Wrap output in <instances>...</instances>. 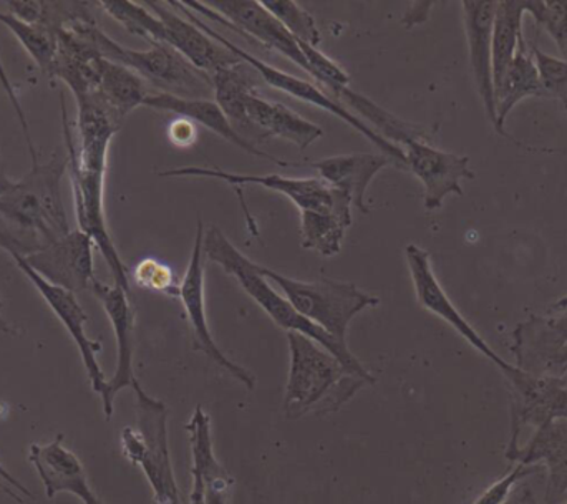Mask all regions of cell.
<instances>
[{"mask_svg":"<svg viewBox=\"0 0 567 504\" xmlns=\"http://www.w3.org/2000/svg\"><path fill=\"white\" fill-rule=\"evenodd\" d=\"M69 158L33 160L32 168L0 196V248L29 257L49 248L72 229L63 206L62 183Z\"/></svg>","mask_w":567,"mask_h":504,"instance_id":"1","label":"cell"},{"mask_svg":"<svg viewBox=\"0 0 567 504\" xmlns=\"http://www.w3.org/2000/svg\"><path fill=\"white\" fill-rule=\"evenodd\" d=\"M203 253L213 263L219 264L225 269L226 274L235 277L239 286L245 289V292L281 327L286 332L302 333L309 337L313 342L319 343L320 347L332 353L350 373L367 380L370 385L377 382L375 377L369 372L365 366L353 356L349 346H342L337 342L329 333L323 332L316 323L307 320L306 317L300 316L292 304L282 296L281 292L271 286L268 279L259 272L258 264L255 260L246 257L245 254L239 251L218 226L212 225L205 232V239H203Z\"/></svg>","mask_w":567,"mask_h":504,"instance_id":"2","label":"cell"},{"mask_svg":"<svg viewBox=\"0 0 567 504\" xmlns=\"http://www.w3.org/2000/svg\"><path fill=\"white\" fill-rule=\"evenodd\" d=\"M290 366L284 416L299 420L310 412H339L367 380L350 373L332 353L302 333L287 332Z\"/></svg>","mask_w":567,"mask_h":504,"instance_id":"3","label":"cell"},{"mask_svg":"<svg viewBox=\"0 0 567 504\" xmlns=\"http://www.w3.org/2000/svg\"><path fill=\"white\" fill-rule=\"evenodd\" d=\"M66 29L82 33L106 60L128 66L162 93L182 99H206L213 93L212 80L196 70L185 56L166 43H152L148 50H133L106 35L95 19L80 20ZM65 30V29H63Z\"/></svg>","mask_w":567,"mask_h":504,"instance_id":"4","label":"cell"},{"mask_svg":"<svg viewBox=\"0 0 567 504\" xmlns=\"http://www.w3.org/2000/svg\"><path fill=\"white\" fill-rule=\"evenodd\" d=\"M133 392L136 395V426L122 430L123 456L142 470L156 504H182L169 455L168 407L148 395L142 383Z\"/></svg>","mask_w":567,"mask_h":504,"instance_id":"5","label":"cell"},{"mask_svg":"<svg viewBox=\"0 0 567 504\" xmlns=\"http://www.w3.org/2000/svg\"><path fill=\"white\" fill-rule=\"evenodd\" d=\"M259 272L275 284L293 309L310 322L347 346V330L353 317L379 306L380 299L355 284L340 280H297L258 264Z\"/></svg>","mask_w":567,"mask_h":504,"instance_id":"6","label":"cell"},{"mask_svg":"<svg viewBox=\"0 0 567 504\" xmlns=\"http://www.w3.org/2000/svg\"><path fill=\"white\" fill-rule=\"evenodd\" d=\"M169 7L178 10L179 13L186 17V19L192 20L193 23L199 27L203 32L208 33L215 42H218L219 45L228 49L229 52L235 53L243 63H246L248 66H252L256 72L261 75V79L265 80L268 85H271L272 89L281 90V92L287 93V95L293 96V99L300 100V102L310 103V105L317 106V109L326 110L330 115L337 116V119L346 122L347 125L352 126L353 130L360 133V135L365 136L372 145L379 146L380 152L383 155L389 156L390 160H393L395 166L399 168L405 169V155H403V150L400 146L393 145L389 140L383 138L382 135H379L377 130H373L372 126L367 125L365 122L359 119V116L353 115L349 109L340 105L337 100L330 99L329 95L322 92V90L317 89L313 83L306 82V80L297 79V76L290 75V73L284 72V70L276 69V66L269 65V63L262 62L258 56L251 55V53L246 52L241 47L233 43L231 40L226 39L223 33H219L218 30L213 29L212 25L205 23V20L199 19L198 13L189 10L188 7L183 2H175V0H169Z\"/></svg>","mask_w":567,"mask_h":504,"instance_id":"7","label":"cell"},{"mask_svg":"<svg viewBox=\"0 0 567 504\" xmlns=\"http://www.w3.org/2000/svg\"><path fill=\"white\" fill-rule=\"evenodd\" d=\"M72 176L73 202H75L76 223L80 232L85 233L109 264L115 286L130 294V276L115 243L106 228L105 218V160H79L73 148V136L69 126L63 128Z\"/></svg>","mask_w":567,"mask_h":504,"instance_id":"8","label":"cell"},{"mask_svg":"<svg viewBox=\"0 0 567 504\" xmlns=\"http://www.w3.org/2000/svg\"><path fill=\"white\" fill-rule=\"evenodd\" d=\"M165 178H213L228 183L243 198L245 186H262L271 192L287 196L300 212H337L352 209V202L346 193L333 189L320 178H287L281 175H243L225 172L221 168H202V166H183L159 173Z\"/></svg>","mask_w":567,"mask_h":504,"instance_id":"9","label":"cell"},{"mask_svg":"<svg viewBox=\"0 0 567 504\" xmlns=\"http://www.w3.org/2000/svg\"><path fill=\"white\" fill-rule=\"evenodd\" d=\"M193 12L202 13L206 19L221 25L231 27L235 32L258 40L266 49L275 50L296 63L300 69L309 72L302 50L296 37L262 6V2L252 0H223V2L199 3L183 2Z\"/></svg>","mask_w":567,"mask_h":504,"instance_id":"10","label":"cell"},{"mask_svg":"<svg viewBox=\"0 0 567 504\" xmlns=\"http://www.w3.org/2000/svg\"><path fill=\"white\" fill-rule=\"evenodd\" d=\"M512 352L522 372L539 379L567 373V310L532 316L513 330Z\"/></svg>","mask_w":567,"mask_h":504,"instance_id":"11","label":"cell"},{"mask_svg":"<svg viewBox=\"0 0 567 504\" xmlns=\"http://www.w3.org/2000/svg\"><path fill=\"white\" fill-rule=\"evenodd\" d=\"M405 259L409 264L410 276H412L413 287H415L416 300L423 309L432 312L433 316L445 320L455 332H458L473 349L478 350L489 362L495 363L506 380H512L518 373V367L506 362L492 349L488 342L476 332L475 327L463 317V313L456 309L455 304L450 299L449 294L443 289L442 284L436 279L435 270L432 266V257L425 249L419 245H409L405 248Z\"/></svg>","mask_w":567,"mask_h":504,"instance_id":"12","label":"cell"},{"mask_svg":"<svg viewBox=\"0 0 567 504\" xmlns=\"http://www.w3.org/2000/svg\"><path fill=\"white\" fill-rule=\"evenodd\" d=\"M203 239H205V225L198 222L195 243H193L192 257H189L188 269L179 282V300L185 307L188 316L189 329L193 333V347L205 353L216 366L225 369L233 379L241 382L246 389L255 390L256 377L245 367L229 359L218 342L213 337L212 329L206 319L205 307V253H203Z\"/></svg>","mask_w":567,"mask_h":504,"instance_id":"13","label":"cell"},{"mask_svg":"<svg viewBox=\"0 0 567 504\" xmlns=\"http://www.w3.org/2000/svg\"><path fill=\"white\" fill-rule=\"evenodd\" d=\"M402 150L405 169L413 173L425 189L423 203L426 212L442 208L446 196H463V179H475V173L470 169L468 156L443 152L422 140H413Z\"/></svg>","mask_w":567,"mask_h":504,"instance_id":"14","label":"cell"},{"mask_svg":"<svg viewBox=\"0 0 567 504\" xmlns=\"http://www.w3.org/2000/svg\"><path fill=\"white\" fill-rule=\"evenodd\" d=\"M93 296L100 300L116 340V369L112 379L106 382V390L103 393V413L106 420L113 416V403L115 397L125 389L135 390L140 385L133 367V356H135V342H133V332H135V312H133L130 294H126L122 287L109 286V284L95 280L92 286Z\"/></svg>","mask_w":567,"mask_h":504,"instance_id":"15","label":"cell"},{"mask_svg":"<svg viewBox=\"0 0 567 504\" xmlns=\"http://www.w3.org/2000/svg\"><path fill=\"white\" fill-rule=\"evenodd\" d=\"M93 246L95 243L76 229L52 243L49 248L22 259L52 286L72 294L83 292L92 290L95 280H99L93 269Z\"/></svg>","mask_w":567,"mask_h":504,"instance_id":"16","label":"cell"},{"mask_svg":"<svg viewBox=\"0 0 567 504\" xmlns=\"http://www.w3.org/2000/svg\"><path fill=\"white\" fill-rule=\"evenodd\" d=\"M12 259L16 260V266L22 270L23 276L35 287L37 292L43 297L47 306L59 317L60 322L65 327L66 332L70 333L75 346L79 347L83 367H85L86 376H89L90 383H92V389L95 390V393H99L100 397H103L109 380L105 379V373H103L99 359H96L102 347H100L99 342H95V340L86 336L85 326L86 322H89V316H86L83 307L80 306L75 294L47 282V280L40 277L22 257H12Z\"/></svg>","mask_w":567,"mask_h":504,"instance_id":"17","label":"cell"},{"mask_svg":"<svg viewBox=\"0 0 567 504\" xmlns=\"http://www.w3.org/2000/svg\"><path fill=\"white\" fill-rule=\"evenodd\" d=\"M146 7L165 25V43L185 56L196 70L212 76L219 70L241 65V60L203 32L196 23L179 16L168 2H146Z\"/></svg>","mask_w":567,"mask_h":504,"instance_id":"18","label":"cell"},{"mask_svg":"<svg viewBox=\"0 0 567 504\" xmlns=\"http://www.w3.org/2000/svg\"><path fill=\"white\" fill-rule=\"evenodd\" d=\"M506 459L515 465L543 463L548 470L545 503L558 504L567 495V419L539 426L525 446H519L518 439H509Z\"/></svg>","mask_w":567,"mask_h":504,"instance_id":"19","label":"cell"},{"mask_svg":"<svg viewBox=\"0 0 567 504\" xmlns=\"http://www.w3.org/2000/svg\"><path fill=\"white\" fill-rule=\"evenodd\" d=\"M498 2H462L463 23L468 40L470 65L486 116L496 130V95L493 82V23Z\"/></svg>","mask_w":567,"mask_h":504,"instance_id":"20","label":"cell"},{"mask_svg":"<svg viewBox=\"0 0 567 504\" xmlns=\"http://www.w3.org/2000/svg\"><path fill=\"white\" fill-rule=\"evenodd\" d=\"M512 435L523 426H539L551 420L567 419V387L558 379H539L518 370L512 380Z\"/></svg>","mask_w":567,"mask_h":504,"instance_id":"21","label":"cell"},{"mask_svg":"<svg viewBox=\"0 0 567 504\" xmlns=\"http://www.w3.org/2000/svg\"><path fill=\"white\" fill-rule=\"evenodd\" d=\"M29 462L45 488L47 498L53 500L59 493H70L82 500L83 504H102L90 486L82 462L63 446V435H56L47 445L32 443Z\"/></svg>","mask_w":567,"mask_h":504,"instance_id":"22","label":"cell"},{"mask_svg":"<svg viewBox=\"0 0 567 504\" xmlns=\"http://www.w3.org/2000/svg\"><path fill=\"white\" fill-rule=\"evenodd\" d=\"M145 106L159 112L175 113L182 119L192 120L193 123H199L205 128L212 130L216 135L221 136L226 142L231 145L238 146L243 152L256 156L259 160L275 163L278 166H296L297 163L286 162V160L276 158L271 153L265 152L259 148L255 143L248 142L243 138L235 126L229 122L228 116L225 115L218 103L212 102L206 99H182V96L169 95V93H156L150 95L145 100Z\"/></svg>","mask_w":567,"mask_h":504,"instance_id":"23","label":"cell"},{"mask_svg":"<svg viewBox=\"0 0 567 504\" xmlns=\"http://www.w3.org/2000/svg\"><path fill=\"white\" fill-rule=\"evenodd\" d=\"M389 165H395L389 156L352 153V155L317 160V162L310 163V168L316 169L319 178L327 185L346 193L352 202V206H355L362 215H370V206L367 205V189L372 179Z\"/></svg>","mask_w":567,"mask_h":504,"instance_id":"24","label":"cell"},{"mask_svg":"<svg viewBox=\"0 0 567 504\" xmlns=\"http://www.w3.org/2000/svg\"><path fill=\"white\" fill-rule=\"evenodd\" d=\"M103 60L105 56L100 55L99 50L82 33L70 29L60 30L59 49L49 75L62 80L72 90L75 100L82 99L93 95L99 89Z\"/></svg>","mask_w":567,"mask_h":504,"instance_id":"25","label":"cell"},{"mask_svg":"<svg viewBox=\"0 0 567 504\" xmlns=\"http://www.w3.org/2000/svg\"><path fill=\"white\" fill-rule=\"evenodd\" d=\"M246 113L261 142L268 138H282L299 146L303 152L307 146L323 136V130L319 125L287 109L282 103L262 99L258 92L251 93L246 100Z\"/></svg>","mask_w":567,"mask_h":504,"instance_id":"26","label":"cell"},{"mask_svg":"<svg viewBox=\"0 0 567 504\" xmlns=\"http://www.w3.org/2000/svg\"><path fill=\"white\" fill-rule=\"evenodd\" d=\"M186 430H188L189 443H192V470H195L202 476L203 486H205V503L229 504L235 480L216 459L215 446H213L212 420L202 407H196Z\"/></svg>","mask_w":567,"mask_h":504,"instance_id":"27","label":"cell"},{"mask_svg":"<svg viewBox=\"0 0 567 504\" xmlns=\"http://www.w3.org/2000/svg\"><path fill=\"white\" fill-rule=\"evenodd\" d=\"M535 96L548 99V93L543 86L542 76H539L538 66H536L529 43L523 39L518 52H516L515 62L506 73L505 82H503L502 89L496 92V132L512 140V142L518 143V140L512 138L506 133V119L519 102L526 99H535Z\"/></svg>","mask_w":567,"mask_h":504,"instance_id":"28","label":"cell"},{"mask_svg":"<svg viewBox=\"0 0 567 504\" xmlns=\"http://www.w3.org/2000/svg\"><path fill=\"white\" fill-rule=\"evenodd\" d=\"M246 66H248L246 63H241V65L219 70V72L213 73L209 80H212L216 103L228 116L236 132L248 142H251V138L261 142L248 113H246V100L251 93L258 92V85Z\"/></svg>","mask_w":567,"mask_h":504,"instance_id":"29","label":"cell"},{"mask_svg":"<svg viewBox=\"0 0 567 504\" xmlns=\"http://www.w3.org/2000/svg\"><path fill=\"white\" fill-rule=\"evenodd\" d=\"M109 109V112L122 123L133 110L145 105L152 93L148 83L128 66L120 65L112 60H103L99 89L93 93Z\"/></svg>","mask_w":567,"mask_h":504,"instance_id":"30","label":"cell"},{"mask_svg":"<svg viewBox=\"0 0 567 504\" xmlns=\"http://www.w3.org/2000/svg\"><path fill=\"white\" fill-rule=\"evenodd\" d=\"M525 2L522 0H503L496 6L495 23H493V82L495 95L505 82L506 73L515 62L523 35Z\"/></svg>","mask_w":567,"mask_h":504,"instance_id":"31","label":"cell"},{"mask_svg":"<svg viewBox=\"0 0 567 504\" xmlns=\"http://www.w3.org/2000/svg\"><path fill=\"white\" fill-rule=\"evenodd\" d=\"M352 226V209L300 212V245L307 251L332 257L342 249L347 229Z\"/></svg>","mask_w":567,"mask_h":504,"instance_id":"32","label":"cell"},{"mask_svg":"<svg viewBox=\"0 0 567 504\" xmlns=\"http://www.w3.org/2000/svg\"><path fill=\"white\" fill-rule=\"evenodd\" d=\"M337 102L340 105L350 106V110L357 113L360 120H369L372 125L379 130V135L383 138L392 142L393 145L405 146L406 143L413 142V140H422V142H429L430 135L422 126L413 125V123L403 122V120L396 119L392 113L383 110L382 106L377 105L372 100L367 96L360 95V93L353 92L352 89L342 90L337 95ZM352 112V113H353Z\"/></svg>","mask_w":567,"mask_h":504,"instance_id":"33","label":"cell"},{"mask_svg":"<svg viewBox=\"0 0 567 504\" xmlns=\"http://www.w3.org/2000/svg\"><path fill=\"white\" fill-rule=\"evenodd\" d=\"M0 23L7 27L19 40L20 45L27 50L30 59L35 62L42 72L49 73L56 49H59V33L42 23L23 22L10 12L0 10Z\"/></svg>","mask_w":567,"mask_h":504,"instance_id":"34","label":"cell"},{"mask_svg":"<svg viewBox=\"0 0 567 504\" xmlns=\"http://www.w3.org/2000/svg\"><path fill=\"white\" fill-rule=\"evenodd\" d=\"M95 7L109 13L116 22L122 23L126 32L145 39L150 45L165 43V25L145 3L99 2L95 3Z\"/></svg>","mask_w":567,"mask_h":504,"instance_id":"35","label":"cell"},{"mask_svg":"<svg viewBox=\"0 0 567 504\" xmlns=\"http://www.w3.org/2000/svg\"><path fill=\"white\" fill-rule=\"evenodd\" d=\"M262 6L296 37L299 42L309 43L316 47L322 42L319 27H317L313 17L303 9L300 3L290 2V0H271L262 2Z\"/></svg>","mask_w":567,"mask_h":504,"instance_id":"36","label":"cell"},{"mask_svg":"<svg viewBox=\"0 0 567 504\" xmlns=\"http://www.w3.org/2000/svg\"><path fill=\"white\" fill-rule=\"evenodd\" d=\"M299 42V40H297ZM300 50H302L303 59H306L307 66H309V75L317 82L322 83L330 93L339 95L342 90L349 89L350 76L339 63L333 62L332 59L326 53L317 50L316 47L309 43L299 42Z\"/></svg>","mask_w":567,"mask_h":504,"instance_id":"37","label":"cell"},{"mask_svg":"<svg viewBox=\"0 0 567 504\" xmlns=\"http://www.w3.org/2000/svg\"><path fill=\"white\" fill-rule=\"evenodd\" d=\"M525 10L553 37L567 60V0H529Z\"/></svg>","mask_w":567,"mask_h":504,"instance_id":"38","label":"cell"},{"mask_svg":"<svg viewBox=\"0 0 567 504\" xmlns=\"http://www.w3.org/2000/svg\"><path fill=\"white\" fill-rule=\"evenodd\" d=\"M132 279L136 286L150 292L165 294V296L179 299V286L176 284L175 272L168 264L155 259V257H146L140 260L132 270Z\"/></svg>","mask_w":567,"mask_h":504,"instance_id":"39","label":"cell"},{"mask_svg":"<svg viewBox=\"0 0 567 504\" xmlns=\"http://www.w3.org/2000/svg\"><path fill=\"white\" fill-rule=\"evenodd\" d=\"M529 49L535 56L536 66H538L548 99L551 96V99L559 100L567 113V60L548 55L532 43H529Z\"/></svg>","mask_w":567,"mask_h":504,"instance_id":"40","label":"cell"},{"mask_svg":"<svg viewBox=\"0 0 567 504\" xmlns=\"http://www.w3.org/2000/svg\"><path fill=\"white\" fill-rule=\"evenodd\" d=\"M536 470H538V466L513 465V469L503 479L493 483L472 504H505L506 500L512 495L516 483L532 475Z\"/></svg>","mask_w":567,"mask_h":504,"instance_id":"41","label":"cell"},{"mask_svg":"<svg viewBox=\"0 0 567 504\" xmlns=\"http://www.w3.org/2000/svg\"><path fill=\"white\" fill-rule=\"evenodd\" d=\"M0 85H2L3 92H6L7 99H9L10 105H12L13 112H16L17 119H19L33 162V160H37V153L35 148H33L32 138H30L25 112H23V106L22 103H20L19 95H17L16 86H13L12 80H10L9 73H7L6 66H3L2 60H0Z\"/></svg>","mask_w":567,"mask_h":504,"instance_id":"42","label":"cell"},{"mask_svg":"<svg viewBox=\"0 0 567 504\" xmlns=\"http://www.w3.org/2000/svg\"><path fill=\"white\" fill-rule=\"evenodd\" d=\"M169 140L175 143L179 148H188V146L195 145L196 142V128L195 123L192 120L182 119L178 116V120L169 125L168 130Z\"/></svg>","mask_w":567,"mask_h":504,"instance_id":"43","label":"cell"},{"mask_svg":"<svg viewBox=\"0 0 567 504\" xmlns=\"http://www.w3.org/2000/svg\"><path fill=\"white\" fill-rule=\"evenodd\" d=\"M0 488L6 490L19 503L25 502V498L35 500V496L27 486H23L9 470L3 469L2 463H0Z\"/></svg>","mask_w":567,"mask_h":504,"instance_id":"44","label":"cell"},{"mask_svg":"<svg viewBox=\"0 0 567 504\" xmlns=\"http://www.w3.org/2000/svg\"><path fill=\"white\" fill-rule=\"evenodd\" d=\"M435 7L433 2H419L412 3V6L406 9V12L403 13L402 23L406 27V29H412V27L420 25V23H425L430 17V10Z\"/></svg>","mask_w":567,"mask_h":504,"instance_id":"45","label":"cell"},{"mask_svg":"<svg viewBox=\"0 0 567 504\" xmlns=\"http://www.w3.org/2000/svg\"><path fill=\"white\" fill-rule=\"evenodd\" d=\"M12 179L9 178V176L6 175V172L3 169H0V196L3 195V193L9 192L10 188L13 186Z\"/></svg>","mask_w":567,"mask_h":504,"instance_id":"46","label":"cell"},{"mask_svg":"<svg viewBox=\"0 0 567 504\" xmlns=\"http://www.w3.org/2000/svg\"><path fill=\"white\" fill-rule=\"evenodd\" d=\"M519 504H539L533 496L532 490H523L522 496L518 500Z\"/></svg>","mask_w":567,"mask_h":504,"instance_id":"47","label":"cell"},{"mask_svg":"<svg viewBox=\"0 0 567 504\" xmlns=\"http://www.w3.org/2000/svg\"><path fill=\"white\" fill-rule=\"evenodd\" d=\"M563 310H567V294L566 296H563L561 299H558L553 304L549 312H563Z\"/></svg>","mask_w":567,"mask_h":504,"instance_id":"48","label":"cell"},{"mask_svg":"<svg viewBox=\"0 0 567 504\" xmlns=\"http://www.w3.org/2000/svg\"><path fill=\"white\" fill-rule=\"evenodd\" d=\"M2 296H0V326L7 327V329H12V327L9 326V323L6 322V320L2 319Z\"/></svg>","mask_w":567,"mask_h":504,"instance_id":"49","label":"cell"},{"mask_svg":"<svg viewBox=\"0 0 567 504\" xmlns=\"http://www.w3.org/2000/svg\"><path fill=\"white\" fill-rule=\"evenodd\" d=\"M0 332L3 333H13L12 329H7V327L0 326Z\"/></svg>","mask_w":567,"mask_h":504,"instance_id":"50","label":"cell"},{"mask_svg":"<svg viewBox=\"0 0 567 504\" xmlns=\"http://www.w3.org/2000/svg\"><path fill=\"white\" fill-rule=\"evenodd\" d=\"M558 380H559V382H561V383H563V385H566V387H567V373H566V376H565V377H561V379H558Z\"/></svg>","mask_w":567,"mask_h":504,"instance_id":"51","label":"cell"},{"mask_svg":"<svg viewBox=\"0 0 567 504\" xmlns=\"http://www.w3.org/2000/svg\"><path fill=\"white\" fill-rule=\"evenodd\" d=\"M565 504H567V502Z\"/></svg>","mask_w":567,"mask_h":504,"instance_id":"52","label":"cell"}]
</instances>
